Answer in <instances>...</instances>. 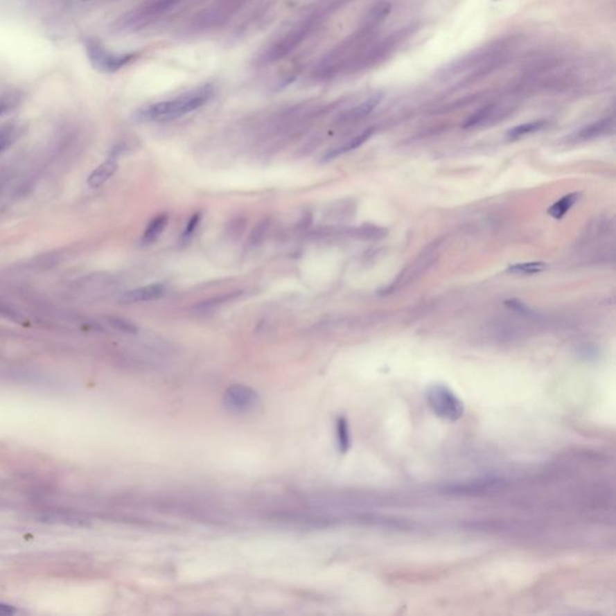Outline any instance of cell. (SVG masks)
<instances>
[{
  "label": "cell",
  "mask_w": 616,
  "mask_h": 616,
  "mask_svg": "<svg viewBox=\"0 0 616 616\" xmlns=\"http://www.w3.org/2000/svg\"><path fill=\"white\" fill-rule=\"evenodd\" d=\"M213 91L215 89L212 85L201 86L175 98L173 100L160 101L152 105L143 106L132 114V119L139 123H147L179 118L205 105L213 96Z\"/></svg>",
  "instance_id": "obj_1"
},
{
  "label": "cell",
  "mask_w": 616,
  "mask_h": 616,
  "mask_svg": "<svg viewBox=\"0 0 616 616\" xmlns=\"http://www.w3.org/2000/svg\"><path fill=\"white\" fill-rule=\"evenodd\" d=\"M426 401L436 416L457 421L464 416L465 406L457 394L443 384H432L426 389Z\"/></svg>",
  "instance_id": "obj_2"
},
{
  "label": "cell",
  "mask_w": 616,
  "mask_h": 616,
  "mask_svg": "<svg viewBox=\"0 0 616 616\" xmlns=\"http://www.w3.org/2000/svg\"><path fill=\"white\" fill-rule=\"evenodd\" d=\"M86 51L93 67L103 73H114L129 64L137 57L135 53H127V55L111 53L101 45L100 42L96 40H88L86 44Z\"/></svg>",
  "instance_id": "obj_3"
},
{
  "label": "cell",
  "mask_w": 616,
  "mask_h": 616,
  "mask_svg": "<svg viewBox=\"0 0 616 616\" xmlns=\"http://www.w3.org/2000/svg\"><path fill=\"white\" fill-rule=\"evenodd\" d=\"M225 402L235 411H248L259 403V397L252 389L243 385H235L225 394Z\"/></svg>",
  "instance_id": "obj_4"
},
{
  "label": "cell",
  "mask_w": 616,
  "mask_h": 616,
  "mask_svg": "<svg viewBox=\"0 0 616 616\" xmlns=\"http://www.w3.org/2000/svg\"><path fill=\"white\" fill-rule=\"evenodd\" d=\"M165 290H166V288L163 283L150 284L146 287L137 288V289L124 292L123 295L119 297V302L137 303V302L153 301V300L163 297Z\"/></svg>",
  "instance_id": "obj_5"
},
{
  "label": "cell",
  "mask_w": 616,
  "mask_h": 616,
  "mask_svg": "<svg viewBox=\"0 0 616 616\" xmlns=\"http://www.w3.org/2000/svg\"><path fill=\"white\" fill-rule=\"evenodd\" d=\"M374 128H369L359 134L358 137H353L352 140H349L347 143H344L342 146L336 147L330 150L328 153H325L324 157L322 158V163H328L331 160L336 159L341 155H346L348 152L354 151L356 148L362 146L372 135H373Z\"/></svg>",
  "instance_id": "obj_6"
},
{
  "label": "cell",
  "mask_w": 616,
  "mask_h": 616,
  "mask_svg": "<svg viewBox=\"0 0 616 616\" xmlns=\"http://www.w3.org/2000/svg\"><path fill=\"white\" fill-rule=\"evenodd\" d=\"M382 100H383V94L376 93L373 96H369L366 100L362 101L352 110L343 114L341 121L342 122H355V121L365 118L366 116H369L382 103Z\"/></svg>",
  "instance_id": "obj_7"
},
{
  "label": "cell",
  "mask_w": 616,
  "mask_h": 616,
  "mask_svg": "<svg viewBox=\"0 0 616 616\" xmlns=\"http://www.w3.org/2000/svg\"><path fill=\"white\" fill-rule=\"evenodd\" d=\"M118 169V163L116 157H111L109 159L105 160L104 163H101L88 177L87 183L89 187L96 189L99 188L107 182Z\"/></svg>",
  "instance_id": "obj_8"
},
{
  "label": "cell",
  "mask_w": 616,
  "mask_h": 616,
  "mask_svg": "<svg viewBox=\"0 0 616 616\" xmlns=\"http://www.w3.org/2000/svg\"><path fill=\"white\" fill-rule=\"evenodd\" d=\"M614 129V118H604L595 122V123L586 125L585 128L580 129L579 132L574 134V140L577 141H586L591 139L606 135Z\"/></svg>",
  "instance_id": "obj_9"
},
{
  "label": "cell",
  "mask_w": 616,
  "mask_h": 616,
  "mask_svg": "<svg viewBox=\"0 0 616 616\" xmlns=\"http://www.w3.org/2000/svg\"><path fill=\"white\" fill-rule=\"evenodd\" d=\"M168 222H169V215H166V213H160V215H155V218L150 223L147 224L146 230H145L143 236H142V243L146 245V246L155 243L160 238V235L163 234V231H164L166 225H168Z\"/></svg>",
  "instance_id": "obj_10"
},
{
  "label": "cell",
  "mask_w": 616,
  "mask_h": 616,
  "mask_svg": "<svg viewBox=\"0 0 616 616\" xmlns=\"http://www.w3.org/2000/svg\"><path fill=\"white\" fill-rule=\"evenodd\" d=\"M547 125H548V122L543 121V119L534 121V122H529V123L519 124V125H516L514 128L509 129L507 132V140L516 141V140H519L521 137H527V135H531V134H534V132L543 130L544 128H547Z\"/></svg>",
  "instance_id": "obj_11"
},
{
  "label": "cell",
  "mask_w": 616,
  "mask_h": 616,
  "mask_svg": "<svg viewBox=\"0 0 616 616\" xmlns=\"http://www.w3.org/2000/svg\"><path fill=\"white\" fill-rule=\"evenodd\" d=\"M579 193H570L565 197H562L560 200H557L554 205L548 210L549 215H552L555 220H561L567 212L571 210L573 205L577 201L579 200Z\"/></svg>",
  "instance_id": "obj_12"
},
{
  "label": "cell",
  "mask_w": 616,
  "mask_h": 616,
  "mask_svg": "<svg viewBox=\"0 0 616 616\" xmlns=\"http://www.w3.org/2000/svg\"><path fill=\"white\" fill-rule=\"evenodd\" d=\"M347 233L353 238H359V240H379L387 235V230L377 227V225L364 224L360 227L349 229L347 230Z\"/></svg>",
  "instance_id": "obj_13"
},
{
  "label": "cell",
  "mask_w": 616,
  "mask_h": 616,
  "mask_svg": "<svg viewBox=\"0 0 616 616\" xmlns=\"http://www.w3.org/2000/svg\"><path fill=\"white\" fill-rule=\"evenodd\" d=\"M336 437L338 450L346 454L351 449V431L346 416H338L336 420Z\"/></svg>",
  "instance_id": "obj_14"
},
{
  "label": "cell",
  "mask_w": 616,
  "mask_h": 616,
  "mask_svg": "<svg viewBox=\"0 0 616 616\" xmlns=\"http://www.w3.org/2000/svg\"><path fill=\"white\" fill-rule=\"evenodd\" d=\"M548 267V265L543 261H529V263H519L508 266L507 272L511 274H521V276H529L543 272Z\"/></svg>",
  "instance_id": "obj_15"
},
{
  "label": "cell",
  "mask_w": 616,
  "mask_h": 616,
  "mask_svg": "<svg viewBox=\"0 0 616 616\" xmlns=\"http://www.w3.org/2000/svg\"><path fill=\"white\" fill-rule=\"evenodd\" d=\"M390 10H391V6L387 1H380L378 4L374 5L366 19V28L372 29V28L377 27L379 23L383 22L384 19H387Z\"/></svg>",
  "instance_id": "obj_16"
},
{
  "label": "cell",
  "mask_w": 616,
  "mask_h": 616,
  "mask_svg": "<svg viewBox=\"0 0 616 616\" xmlns=\"http://www.w3.org/2000/svg\"><path fill=\"white\" fill-rule=\"evenodd\" d=\"M495 112H496V106L495 105H486L482 107L480 110L477 111L466 121L464 128H473V127H478L480 124L488 122L489 119L495 114Z\"/></svg>",
  "instance_id": "obj_17"
},
{
  "label": "cell",
  "mask_w": 616,
  "mask_h": 616,
  "mask_svg": "<svg viewBox=\"0 0 616 616\" xmlns=\"http://www.w3.org/2000/svg\"><path fill=\"white\" fill-rule=\"evenodd\" d=\"M240 295H241V292H236L224 294V295H220V297H212V299H209V300H206V301H202L200 302V303L195 305V306H194V310L206 312V310H212V308H215V307L220 306V305H223V303L231 301V300L236 299V297H240Z\"/></svg>",
  "instance_id": "obj_18"
},
{
  "label": "cell",
  "mask_w": 616,
  "mask_h": 616,
  "mask_svg": "<svg viewBox=\"0 0 616 616\" xmlns=\"http://www.w3.org/2000/svg\"><path fill=\"white\" fill-rule=\"evenodd\" d=\"M270 220H263L256 224V228L253 229L249 240H248V246L258 247L264 243L266 235L269 233Z\"/></svg>",
  "instance_id": "obj_19"
},
{
  "label": "cell",
  "mask_w": 616,
  "mask_h": 616,
  "mask_svg": "<svg viewBox=\"0 0 616 616\" xmlns=\"http://www.w3.org/2000/svg\"><path fill=\"white\" fill-rule=\"evenodd\" d=\"M109 324L118 331L125 333H137L139 328L130 320L119 318V317H107Z\"/></svg>",
  "instance_id": "obj_20"
},
{
  "label": "cell",
  "mask_w": 616,
  "mask_h": 616,
  "mask_svg": "<svg viewBox=\"0 0 616 616\" xmlns=\"http://www.w3.org/2000/svg\"><path fill=\"white\" fill-rule=\"evenodd\" d=\"M201 218H202V212H195V213L191 217V220H188L187 225H186V228L183 230L182 236H181V243H187L188 241L192 238L193 235L195 233V230H197V227H199V224H200Z\"/></svg>",
  "instance_id": "obj_21"
},
{
  "label": "cell",
  "mask_w": 616,
  "mask_h": 616,
  "mask_svg": "<svg viewBox=\"0 0 616 616\" xmlns=\"http://www.w3.org/2000/svg\"><path fill=\"white\" fill-rule=\"evenodd\" d=\"M247 222L243 218H238L230 222L228 225V238H238L243 235Z\"/></svg>",
  "instance_id": "obj_22"
},
{
  "label": "cell",
  "mask_w": 616,
  "mask_h": 616,
  "mask_svg": "<svg viewBox=\"0 0 616 616\" xmlns=\"http://www.w3.org/2000/svg\"><path fill=\"white\" fill-rule=\"evenodd\" d=\"M504 305H506L508 308H511V310H516V312L521 313V315H532V313H531V308H529V306H526L524 302L516 300V299L508 300V301L504 302Z\"/></svg>",
  "instance_id": "obj_23"
},
{
  "label": "cell",
  "mask_w": 616,
  "mask_h": 616,
  "mask_svg": "<svg viewBox=\"0 0 616 616\" xmlns=\"http://www.w3.org/2000/svg\"><path fill=\"white\" fill-rule=\"evenodd\" d=\"M12 141V134L10 132H0V153L4 152Z\"/></svg>",
  "instance_id": "obj_24"
},
{
  "label": "cell",
  "mask_w": 616,
  "mask_h": 616,
  "mask_svg": "<svg viewBox=\"0 0 616 616\" xmlns=\"http://www.w3.org/2000/svg\"><path fill=\"white\" fill-rule=\"evenodd\" d=\"M15 608L12 606H9V604H4V603H0V616L3 615H12L15 614Z\"/></svg>",
  "instance_id": "obj_25"
},
{
  "label": "cell",
  "mask_w": 616,
  "mask_h": 616,
  "mask_svg": "<svg viewBox=\"0 0 616 616\" xmlns=\"http://www.w3.org/2000/svg\"><path fill=\"white\" fill-rule=\"evenodd\" d=\"M6 109H8V105H6V104H4V103H0V116L4 114Z\"/></svg>",
  "instance_id": "obj_26"
},
{
  "label": "cell",
  "mask_w": 616,
  "mask_h": 616,
  "mask_svg": "<svg viewBox=\"0 0 616 616\" xmlns=\"http://www.w3.org/2000/svg\"><path fill=\"white\" fill-rule=\"evenodd\" d=\"M495 1H496V0H495Z\"/></svg>",
  "instance_id": "obj_27"
}]
</instances>
